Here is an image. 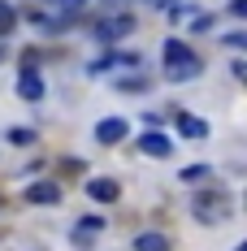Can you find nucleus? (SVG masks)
<instances>
[{
	"label": "nucleus",
	"instance_id": "obj_4",
	"mask_svg": "<svg viewBox=\"0 0 247 251\" xmlns=\"http://www.w3.org/2000/svg\"><path fill=\"white\" fill-rule=\"evenodd\" d=\"M139 151H143V156H156V160H165V156L173 151V143H169V134H161V130H143Z\"/></svg>",
	"mask_w": 247,
	"mask_h": 251
},
{
	"label": "nucleus",
	"instance_id": "obj_17",
	"mask_svg": "<svg viewBox=\"0 0 247 251\" xmlns=\"http://www.w3.org/2000/svg\"><path fill=\"white\" fill-rule=\"evenodd\" d=\"M126 4H130V0H104V9H109V13H126Z\"/></svg>",
	"mask_w": 247,
	"mask_h": 251
},
{
	"label": "nucleus",
	"instance_id": "obj_10",
	"mask_svg": "<svg viewBox=\"0 0 247 251\" xmlns=\"http://www.w3.org/2000/svg\"><path fill=\"white\" fill-rule=\"evenodd\" d=\"M135 251H169V238H165L161 229H148V234L135 238Z\"/></svg>",
	"mask_w": 247,
	"mask_h": 251
},
{
	"label": "nucleus",
	"instance_id": "obj_9",
	"mask_svg": "<svg viewBox=\"0 0 247 251\" xmlns=\"http://www.w3.org/2000/svg\"><path fill=\"white\" fill-rule=\"evenodd\" d=\"M173 122H178V134H187V139H204L208 134V126L199 122V117H191V113H178Z\"/></svg>",
	"mask_w": 247,
	"mask_h": 251
},
{
	"label": "nucleus",
	"instance_id": "obj_7",
	"mask_svg": "<svg viewBox=\"0 0 247 251\" xmlns=\"http://www.w3.org/2000/svg\"><path fill=\"white\" fill-rule=\"evenodd\" d=\"M18 96H22V100H30V104L44 100V78L35 74V70H26V74L18 78Z\"/></svg>",
	"mask_w": 247,
	"mask_h": 251
},
{
	"label": "nucleus",
	"instance_id": "obj_12",
	"mask_svg": "<svg viewBox=\"0 0 247 251\" xmlns=\"http://www.w3.org/2000/svg\"><path fill=\"white\" fill-rule=\"evenodd\" d=\"M208 174H213L208 165H191V169H182V182H204Z\"/></svg>",
	"mask_w": 247,
	"mask_h": 251
},
{
	"label": "nucleus",
	"instance_id": "obj_13",
	"mask_svg": "<svg viewBox=\"0 0 247 251\" xmlns=\"http://www.w3.org/2000/svg\"><path fill=\"white\" fill-rule=\"evenodd\" d=\"M117 87H122V91H148V78H122Z\"/></svg>",
	"mask_w": 247,
	"mask_h": 251
},
{
	"label": "nucleus",
	"instance_id": "obj_14",
	"mask_svg": "<svg viewBox=\"0 0 247 251\" xmlns=\"http://www.w3.org/2000/svg\"><path fill=\"white\" fill-rule=\"evenodd\" d=\"M225 44H230V48H239V52H247V30H234V35H225Z\"/></svg>",
	"mask_w": 247,
	"mask_h": 251
},
{
	"label": "nucleus",
	"instance_id": "obj_3",
	"mask_svg": "<svg viewBox=\"0 0 247 251\" xmlns=\"http://www.w3.org/2000/svg\"><path fill=\"white\" fill-rule=\"evenodd\" d=\"M130 30H135V18H130V13H109L104 22H96V39L100 44H117Z\"/></svg>",
	"mask_w": 247,
	"mask_h": 251
},
{
	"label": "nucleus",
	"instance_id": "obj_1",
	"mask_svg": "<svg viewBox=\"0 0 247 251\" xmlns=\"http://www.w3.org/2000/svg\"><path fill=\"white\" fill-rule=\"evenodd\" d=\"M191 217H195L199 226H221V221L234 217V195H230L225 186L195 191V200H191Z\"/></svg>",
	"mask_w": 247,
	"mask_h": 251
},
{
	"label": "nucleus",
	"instance_id": "obj_16",
	"mask_svg": "<svg viewBox=\"0 0 247 251\" xmlns=\"http://www.w3.org/2000/svg\"><path fill=\"white\" fill-rule=\"evenodd\" d=\"M56 4H61L65 13H78V9H87V0H56Z\"/></svg>",
	"mask_w": 247,
	"mask_h": 251
},
{
	"label": "nucleus",
	"instance_id": "obj_19",
	"mask_svg": "<svg viewBox=\"0 0 247 251\" xmlns=\"http://www.w3.org/2000/svg\"><path fill=\"white\" fill-rule=\"evenodd\" d=\"M234 78H239V82H247V61H234Z\"/></svg>",
	"mask_w": 247,
	"mask_h": 251
},
{
	"label": "nucleus",
	"instance_id": "obj_11",
	"mask_svg": "<svg viewBox=\"0 0 247 251\" xmlns=\"http://www.w3.org/2000/svg\"><path fill=\"white\" fill-rule=\"evenodd\" d=\"M13 26H18L13 4H4V0H0V39H9V35H13Z\"/></svg>",
	"mask_w": 247,
	"mask_h": 251
},
{
	"label": "nucleus",
	"instance_id": "obj_5",
	"mask_svg": "<svg viewBox=\"0 0 247 251\" xmlns=\"http://www.w3.org/2000/svg\"><path fill=\"white\" fill-rule=\"evenodd\" d=\"M87 195H91L96 203H113L117 195H122V186H117L113 177H91V182H87Z\"/></svg>",
	"mask_w": 247,
	"mask_h": 251
},
{
	"label": "nucleus",
	"instance_id": "obj_15",
	"mask_svg": "<svg viewBox=\"0 0 247 251\" xmlns=\"http://www.w3.org/2000/svg\"><path fill=\"white\" fill-rule=\"evenodd\" d=\"M9 143H35V134L30 130H9Z\"/></svg>",
	"mask_w": 247,
	"mask_h": 251
},
{
	"label": "nucleus",
	"instance_id": "obj_6",
	"mask_svg": "<svg viewBox=\"0 0 247 251\" xmlns=\"http://www.w3.org/2000/svg\"><path fill=\"white\" fill-rule=\"evenodd\" d=\"M61 200V182H30L26 186V203H56Z\"/></svg>",
	"mask_w": 247,
	"mask_h": 251
},
{
	"label": "nucleus",
	"instance_id": "obj_18",
	"mask_svg": "<svg viewBox=\"0 0 247 251\" xmlns=\"http://www.w3.org/2000/svg\"><path fill=\"white\" fill-rule=\"evenodd\" d=\"M230 13H234V18H247V0H234V4H230Z\"/></svg>",
	"mask_w": 247,
	"mask_h": 251
},
{
	"label": "nucleus",
	"instance_id": "obj_2",
	"mask_svg": "<svg viewBox=\"0 0 247 251\" xmlns=\"http://www.w3.org/2000/svg\"><path fill=\"white\" fill-rule=\"evenodd\" d=\"M199 74H204V61L191 52V44L169 39V44H165V78H173V82H191V78H199Z\"/></svg>",
	"mask_w": 247,
	"mask_h": 251
},
{
	"label": "nucleus",
	"instance_id": "obj_20",
	"mask_svg": "<svg viewBox=\"0 0 247 251\" xmlns=\"http://www.w3.org/2000/svg\"><path fill=\"white\" fill-rule=\"evenodd\" d=\"M234 251H247V238H243V243H239V247H234Z\"/></svg>",
	"mask_w": 247,
	"mask_h": 251
},
{
	"label": "nucleus",
	"instance_id": "obj_8",
	"mask_svg": "<svg viewBox=\"0 0 247 251\" xmlns=\"http://www.w3.org/2000/svg\"><path fill=\"white\" fill-rule=\"evenodd\" d=\"M96 139L100 143H122L126 139V122L122 117H104V122L96 126Z\"/></svg>",
	"mask_w": 247,
	"mask_h": 251
}]
</instances>
